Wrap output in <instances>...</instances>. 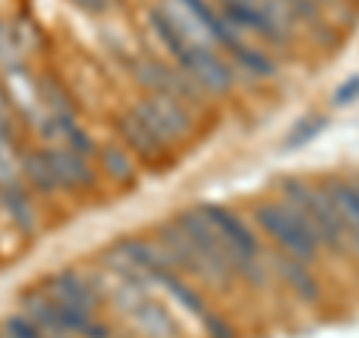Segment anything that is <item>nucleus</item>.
<instances>
[{
    "label": "nucleus",
    "instance_id": "nucleus-1",
    "mask_svg": "<svg viewBox=\"0 0 359 338\" xmlns=\"http://www.w3.org/2000/svg\"><path fill=\"white\" fill-rule=\"evenodd\" d=\"M255 219L261 228L278 243V249L287 257H297L302 264H311L318 257V236H314L311 224L302 219V212L290 204H257Z\"/></svg>",
    "mask_w": 359,
    "mask_h": 338
},
{
    "label": "nucleus",
    "instance_id": "nucleus-2",
    "mask_svg": "<svg viewBox=\"0 0 359 338\" xmlns=\"http://www.w3.org/2000/svg\"><path fill=\"white\" fill-rule=\"evenodd\" d=\"M282 191H285L287 204L297 207L302 212V219L311 224L318 243H323L330 252L341 255L344 245H347V236H344L341 222L330 204V198L323 195V189L309 186L306 180H282Z\"/></svg>",
    "mask_w": 359,
    "mask_h": 338
},
{
    "label": "nucleus",
    "instance_id": "nucleus-3",
    "mask_svg": "<svg viewBox=\"0 0 359 338\" xmlns=\"http://www.w3.org/2000/svg\"><path fill=\"white\" fill-rule=\"evenodd\" d=\"M198 210L204 212V219L212 224V231L219 234L224 252H228V257H231L233 273H243L245 278H252L255 285H261L264 269H261V264H257V252L261 249H257L255 234L245 228L243 219H237L231 210H224L219 204H204Z\"/></svg>",
    "mask_w": 359,
    "mask_h": 338
},
{
    "label": "nucleus",
    "instance_id": "nucleus-4",
    "mask_svg": "<svg viewBox=\"0 0 359 338\" xmlns=\"http://www.w3.org/2000/svg\"><path fill=\"white\" fill-rule=\"evenodd\" d=\"M129 111L165 144L168 150H171V144L186 141L189 135L195 132V120H192V114H189L186 102H177V99H171V96L144 93Z\"/></svg>",
    "mask_w": 359,
    "mask_h": 338
},
{
    "label": "nucleus",
    "instance_id": "nucleus-5",
    "mask_svg": "<svg viewBox=\"0 0 359 338\" xmlns=\"http://www.w3.org/2000/svg\"><path fill=\"white\" fill-rule=\"evenodd\" d=\"M180 228L186 231V236L192 240L195 252L201 257V264H204V281L207 285H228L233 278V266H231V257L224 252V245L219 240V234L212 231V224L204 219V212L201 210H189L183 216H177Z\"/></svg>",
    "mask_w": 359,
    "mask_h": 338
},
{
    "label": "nucleus",
    "instance_id": "nucleus-6",
    "mask_svg": "<svg viewBox=\"0 0 359 338\" xmlns=\"http://www.w3.org/2000/svg\"><path fill=\"white\" fill-rule=\"evenodd\" d=\"M39 288L63 309L84 314H99V309H102V285L75 266L54 269L39 281Z\"/></svg>",
    "mask_w": 359,
    "mask_h": 338
},
{
    "label": "nucleus",
    "instance_id": "nucleus-7",
    "mask_svg": "<svg viewBox=\"0 0 359 338\" xmlns=\"http://www.w3.org/2000/svg\"><path fill=\"white\" fill-rule=\"evenodd\" d=\"M132 75L147 93H162V96H171L177 102H195L201 87L189 78L180 66H168L156 58H141L132 63Z\"/></svg>",
    "mask_w": 359,
    "mask_h": 338
},
{
    "label": "nucleus",
    "instance_id": "nucleus-8",
    "mask_svg": "<svg viewBox=\"0 0 359 338\" xmlns=\"http://www.w3.org/2000/svg\"><path fill=\"white\" fill-rule=\"evenodd\" d=\"M0 216L15 231L18 240H33V236H39V231H42L39 198L33 195L25 183L0 189Z\"/></svg>",
    "mask_w": 359,
    "mask_h": 338
},
{
    "label": "nucleus",
    "instance_id": "nucleus-9",
    "mask_svg": "<svg viewBox=\"0 0 359 338\" xmlns=\"http://www.w3.org/2000/svg\"><path fill=\"white\" fill-rule=\"evenodd\" d=\"M42 150H45V159H48V165H51L60 191H90V189H96V183H99L96 162L72 153L69 147H63V144H42Z\"/></svg>",
    "mask_w": 359,
    "mask_h": 338
},
{
    "label": "nucleus",
    "instance_id": "nucleus-10",
    "mask_svg": "<svg viewBox=\"0 0 359 338\" xmlns=\"http://www.w3.org/2000/svg\"><path fill=\"white\" fill-rule=\"evenodd\" d=\"M177 66L183 69L198 87H207L212 93H224L233 84V75L228 69V63H222L216 54L204 45H198L195 39L189 42V48L183 51V58L177 60Z\"/></svg>",
    "mask_w": 359,
    "mask_h": 338
},
{
    "label": "nucleus",
    "instance_id": "nucleus-11",
    "mask_svg": "<svg viewBox=\"0 0 359 338\" xmlns=\"http://www.w3.org/2000/svg\"><path fill=\"white\" fill-rule=\"evenodd\" d=\"M114 129H117V138L123 147H126L135 159H141L144 165H159L165 159L168 147L132 114V111H120L114 117Z\"/></svg>",
    "mask_w": 359,
    "mask_h": 338
},
{
    "label": "nucleus",
    "instance_id": "nucleus-12",
    "mask_svg": "<svg viewBox=\"0 0 359 338\" xmlns=\"http://www.w3.org/2000/svg\"><path fill=\"white\" fill-rule=\"evenodd\" d=\"M224 15H228L231 27L255 30V33H261L264 39L278 42V45L287 42V27L269 13V9L255 4V0H228V4H224Z\"/></svg>",
    "mask_w": 359,
    "mask_h": 338
},
{
    "label": "nucleus",
    "instance_id": "nucleus-13",
    "mask_svg": "<svg viewBox=\"0 0 359 338\" xmlns=\"http://www.w3.org/2000/svg\"><path fill=\"white\" fill-rule=\"evenodd\" d=\"M18 171H21L25 186L39 201H48V198H54L60 191V186H57V180H54V171H51L48 159H45V150L42 147L21 144V150H18Z\"/></svg>",
    "mask_w": 359,
    "mask_h": 338
},
{
    "label": "nucleus",
    "instance_id": "nucleus-14",
    "mask_svg": "<svg viewBox=\"0 0 359 338\" xmlns=\"http://www.w3.org/2000/svg\"><path fill=\"white\" fill-rule=\"evenodd\" d=\"M276 266H278L282 278L287 281L290 288H294V294H297L302 302L314 306V302L320 299V285H318V278L309 273V266L302 264V261H297V257H287V255H278V257H276Z\"/></svg>",
    "mask_w": 359,
    "mask_h": 338
},
{
    "label": "nucleus",
    "instance_id": "nucleus-15",
    "mask_svg": "<svg viewBox=\"0 0 359 338\" xmlns=\"http://www.w3.org/2000/svg\"><path fill=\"white\" fill-rule=\"evenodd\" d=\"M96 162L108 174L111 183L117 186L135 183V162H132V153L123 144H102V147H96Z\"/></svg>",
    "mask_w": 359,
    "mask_h": 338
},
{
    "label": "nucleus",
    "instance_id": "nucleus-16",
    "mask_svg": "<svg viewBox=\"0 0 359 338\" xmlns=\"http://www.w3.org/2000/svg\"><path fill=\"white\" fill-rule=\"evenodd\" d=\"M180 4H183V6L189 9V13H192V15H195V18L201 21V25H204V27L212 33V36H216V39L222 42V45H228L231 51L240 45V36L233 33V27H231V25H224V21H222L216 13H212V9L204 4V0H180Z\"/></svg>",
    "mask_w": 359,
    "mask_h": 338
},
{
    "label": "nucleus",
    "instance_id": "nucleus-17",
    "mask_svg": "<svg viewBox=\"0 0 359 338\" xmlns=\"http://www.w3.org/2000/svg\"><path fill=\"white\" fill-rule=\"evenodd\" d=\"M0 338H48L27 314H21L18 309L0 318Z\"/></svg>",
    "mask_w": 359,
    "mask_h": 338
},
{
    "label": "nucleus",
    "instance_id": "nucleus-18",
    "mask_svg": "<svg viewBox=\"0 0 359 338\" xmlns=\"http://www.w3.org/2000/svg\"><path fill=\"white\" fill-rule=\"evenodd\" d=\"M27 63L21 58V48L15 42V33H13V25H9V18L0 15V72L6 69H15V66Z\"/></svg>",
    "mask_w": 359,
    "mask_h": 338
},
{
    "label": "nucleus",
    "instance_id": "nucleus-19",
    "mask_svg": "<svg viewBox=\"0 0 359 338\" xmlns=\"http://www.w3.org/2000/svg\"><path fill=\"white\" fill-rule=\"evenodd\" d=\"M231 54H233V58H237V60H240V63H243L252 75H261V78H273V75H276V63L269 60L264 51L249 48V45H243V42H240Z\"/></svg>",
    "mask_w": 359,
    "mask_h": 338
},
{
    "label": "nucleus",
    "instance_id": "nucleus-20",
    "mask_svg": "<svg viewBox=\"0 0 359 338\" xmlns=\"http://www.w3.org/2000/svg\"><path fill=\"white\" fill-rule=\"evenodd\" d=\"M306 123H309V126H297L294 132L287 135V141H285V147H287V150L302 147V144H306V141H311L314 135L320 132V126H323V120H306Z\"/></svg>",
    "mask_w": 359,
    "mask_h": 338
},
{
    "label": "nucleus",
    "instance_id": "nucleus-21",
    "mask_svg": "<svg viewBox=\"0 0 359 338\" xmlns=\"http://www.w3.org/2000/svg\"><path fill=\"white\" fill-rule=\"evenodd\" d=\"M78 9H84L87 15H108L123 4V0H72Z\"/></svg>",
    "mask_w": 359,
    "mask_h": 338
},
{
    "label": "nucleus",
    "instance_id": "nucleus-22",
    "mask_svg": "<svg viewBox=\"0 0 359 338\" xmlns=\"http://www.w3.org/2000/svg\"><path fill=\"white\" fill-rule=\"evenodd\" d=\"M201 320H204V326H207L210 338H233V330H231V326L224 323L222 318H216V314H212V311H207Z\"/></svg>",
    "mask_w": 359,
    "mask_h": 338
},
{
    "label": "nucleus",
    "instance_id": "nucleus-23",
    "mask_svg": "<svg viewBox=\"0 0 359 338\" xmlns=\"http://www.w3.org/2000/svg\"><path fill=\"white\" fill-rule=\"evenodd\" d=\"M359 96V75H353L347 84L339 87V93H335V105H344V102H353Z\"/></svg>",
    "mask_w": 359,
    "mask_h": 338
}]
</instances>
